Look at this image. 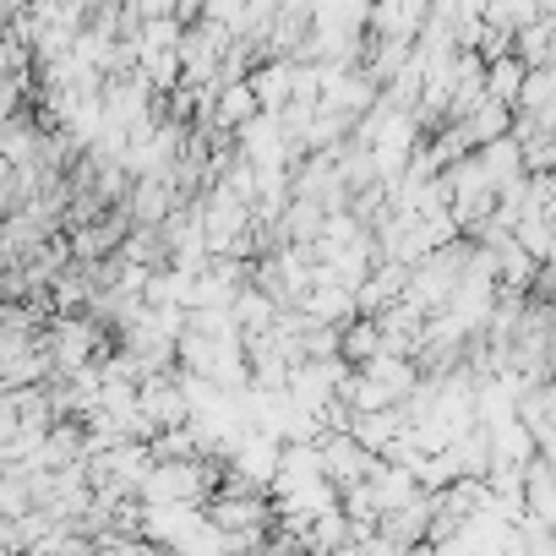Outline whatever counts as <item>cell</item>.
Here are the masks:
<instances>
[{
    "label": "cell",
    "mask_w": 556,
    "mask_h": 556,
    "mask_svg": "<svg viewBox=\"0 0 556 556\" xmlns=\"http://www.w3.org/2000/svg\"><path fill=\"white\" fill-rule=\"evenodd\" d=\"M153 453H159V464L197 458V453H202V442H197V426H191V420H186V426H164V431L153 437Z\"/></svg>",
    "instance_id": "13"
},
{
    "label": "cell",
    "mask_w": 556,
    "mask_h": 556,
    "mask_svg": "<svg viewBox=\"0 0 556 556\" xmlns=\"http://www.w3.org/2000/svg\"><path fill=\"white\" fill-rule=\"evenodd\" d=\"M323 458H328V480H333L339 491H350V485L371 480V469H377L382 453H371L355 431H328V437H323Z\"/></svg>",
    "instance_id": "1"
},
{
    "label": "cell",
    "mask_w": 556,
    "mask_h": 556,
    "mask_svg": "<svg viewBox=\"0 0 556 556\" xmlns=\"http://www.w3.org/2000/svg\"><path fill=\"white\" fill-rule=\"evenodd\" d=\"M513 55H518L523 66H545V61H556V17H534L529 28H518Z\"/></svg>",
    "instance_id": "8"
},
{
    "label": "cell",
    "mask_w": 556,
    "mask_h": 556,
    "mask_svg": "<svg viewBox=\"0 0 556 556\" xmlns=\"http://www.w3.org/2000/svg\"><path fill=\"white\" fill-rule=\"evenodd\" d=\"M295 72H301L295 55H267V61L251 72V83H256V93H262V110H285V104L295 99Z\"/></svg>",
    "instance_id": "6"
},
{
    "label": "cell",
    "mask_w": 556,
    "mask_h": 556,
    "mask_svg": "<svg viewBox=\"0 0 556 556\" xmlns=\"http://www.w3.org/2000/svg\"><path fill=\"white\" fill-rule=\"evenodd\" d=\"M382 350V317H355V323H344V361H355V366H366L371 355Z\"/></svg>",
    "instance_id": "11"
},
{
    "label": "cell",
    "mask_w": 556,
    "mask_h": 556,
    "mask_svg": "<svg viewBox=\"0 0 556 556\" xmlns=\"http://www.w3.org/2000/svg\"><path fill=\"white\" fill-rule=\"evenodd\" d=\"M523 77H529V66H523L518 55H502V61H491V72H485V93L502 99V104H518V99H523Z\"/></svg>",
    "instance_id": "10"
},
{
    "label": "cell",
    "mask_w": 556,
    "mask_h": 556,
    "mask_svg": "<svg viewBox=\"0 0 556 556\" xmlns=\"http://www.w3.org/2000/svg\"><path fill=\"white\" fill-rule=\"evenodd\" d=\"M301 312H306L312 323H333V328H344V323L361 317V295H355L350 285H317V290L301 301Z\"/></svg>",
    "instance_id": "7"
},
{
    "label": "cell",
    "mask_w": 556,
    "mask_h": 556,
    "mask_svg": "<svg viewBox=\"0 0 556 556\" xmlns=\"http://www.w3.org/2000/svg\"><path fill=\"white\" fill-rule=\"evenodd\" d=\"M480 159H485V169H491L496 191H518V186L529 180V159H523V142H518L513 131H507V137L480 142Z\"/></svg>",
    "instance_id": "4"
},
{
    "label": "cell",
    "mask_w": 556,
    "mask_h": 556,
    "mask_svg": "<svg viewBox=\"0 0 556 556\" xmlns=\"http://www.w3.org/2000/svg\"><path fill=\"white\" fill-rule=\"evenodd\" d=\"M142 415L164 431V426H186L191 420V399L180 388V366L164 377H142Z\"/></svg>",
    "instance_id": "2"
},
{
    "label": "cell",
    "mask_w": 556,
    "mask_h": 556,
    "mask_svg": "<svg viewBox=\"0 0 556 556\" xmlns=\"http://www.w3.org/2000/svg\"><path fill=\"white\" fill-rule=\"evenodd\" d=\"M534 17H545L540 0H491V7H485V23H491V28H507V34L529 28Z\"/></svg>",
    "instance_id": "12"
},
{
    "label": "cell",
    "mask_w": 556,
    "mask_h": 556,
    "mask_svg": "<svg viewBox=\"0 0 556 556\" xmlns=\"http://www.w3.org/2000/svg\"><path fill=\"white\" fill-rule=\"evenodd\" d=\"M251 115H262V93H256V83H251V77L224 83L218 99H213V126H218V131H240Z\"/></svg>",
    "instance_id": "5"
},
{
    "label": "cell",
    "mask_w": 556,
    "mask_h": 556,
    "mask_svg": "<svg viewBox=\"0 0 556 556\" xmlns=\"http://www.w3.org/2000/svg\"><path fill=\"white\" fill-rule=\"evenodd\" d=\"M361 295V312L366 317H382L388 306H399L404 295H409V262H399V256H382L377 267H371V278L355 290Z\"/></svg>",
    "instance_id": "3"
},
{
    "label": "cell",
    "mask_w": 556,
    "mask_h": 556,
    "mask_svg": "<svg viewBox=\"0 0 556 556\" xmlns=\"http://www.w3.org/2000/svg\"><path fill=\"white\" fill-rule=\"evenodd\" d=\"M464 126L475 131V142H491V137H507L513 131V104H502V99H480L469 115H464Z\"/></svg>",
    "instance_id": "9"
}]
</instances>
